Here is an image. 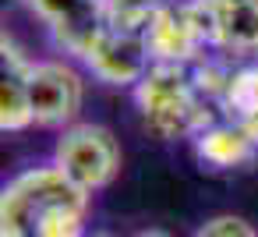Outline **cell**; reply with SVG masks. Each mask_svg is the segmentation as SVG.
Listing matches in <instances>:
<instances>
[{
  "instance_id": "cell-1",
  "label": "cell",
  "mask_w": 258,
  "mask_h": 237,
  "mask_svg": "<svg viewBox=\"0 0 258 237\" xmlns=\"http://www.w3.org/2000/svg\"><path fill=\"white\" fill-rule=\"evenodd\" d=\"M89 191L57 163L25 170L4 188V237H78Z\"/></svg>"
},
{
  "instance_id": "cell-2",
  "label": "cell",
  "mask_w": 258,
  "mask_h": 237,
  "mask_svg": "<svg viewBox=\"0 0 258 237\" xmlns=\"http://www.w3.org/2000/svg\"><path fill=\"white\" fill-rule=\"evenodd\" d=\"M142 124L159 138H195L219 110L198 92L191 68L184 64H152L145 78L131 89Z\"/></svg>"
},
{
  "instance_id": "cell-3",
  "label": "cell",
  "mask_w": 258,
  "mask_h": 237,
  "mask_svg": "<svg viewBox=\"0 0 258 237\" xmlns=\"http://www.w3.org/2000/svg\"><path fill=\"white\" fill-rule=\"evenodd\" d=\"M85 68L71 57H39L29 68V96L39 128H68L85 103Z\"/></svg>"
},
{
  "instance_id": "cell-4",
  "label": "cell",
  "mask_w": 258,
  "mask_h": 237,
  "mask_svg": "<svg viewBox=\"0 0 258 237\" xmlns=\"http://www.w3.org/2000/svg\"><path fill=\"white\" fill-rule=\"evenodd\" d=\"M53 163L89 195L113 181L120 170V145L103 124L75 121L60 128V138L53 145Z\"/></svg>"
},
{
  "instance_id": "cell-5",
  "label": "cell",
  "mask_w": 258,
  "mask_h": 237,
  "mask_svg": "<svg viewBox=\"0 0 258 237\" xmlns=\"http://www.w3.org/2000/svg\"><path fill=\"white\" fill-rule=\"evenodd\" d=\"M22 4L36 22H43L53 50L78 64L92 50L99 32L110 25L106 0H22Z\"/></svg>"
},
{
  "instance_id": "cell-6",
  "label": "cell",
  "mask_w": 258,
  "mask_h": 237,
  "mask_svg": "<svg viewBox=\"0 0 258 237\" xmlns=\"http://www.w3.org/2000/svg\"><path fill=\"white\" fill-rule=\"evenodd\" d=\"M82 68L92 82H103L113 89H135L152 68V57L142 36L106 25L92 43V50L82 57Z\"/></svg>"
},
{
  "instance_id": "cell-7",
  "label": "cell",
  "mask_w": 258,
  "mask_h": 237,
  "mask_svg": "<svg viewBox=\"0 0 258 237\" xmlns=\"http://www.w3.org/2000/svg\"><path fill=\"white\" fill-rule=\"evenodd\" d=\"M36 57H29L8 32L0 36V128L4 131H25L36 124L32 96H29V68Z\"/></svg>"
},
{
  "instance_id": "cell-8",
  "label": "cell",
  "mask_w": 258,
  "mask_h": 237,
  "mask_svg": "<svg viewBox=\"0 0 258 237\" xmlns=\"http://www.w3.org/2000/svg\"><path fill=\"white\" fill-rule=\"evenodd\" d=\"M209 8L216 22V53L233 61L258 57V0H230V4Z\"/></svg>"
},
{
  "instance_id": "cell-9",
  "label": "cell",
  "mask_w": 258,
  "mask_h": 237,
  "mask_svg": "<svg viewBox=\"0 0 258 237\" xmlns=\"http://www.w3.org/2000/svg\"><path fill=\"white\" fill-rule=\"evenodd\" d=\"M191 142H195L202 163H209V166H240L251 156H258V138L244 124H237L223 113L212 124H205Z\"/></svg>"
},
{
  "instance_id": "cell-10",
  "label": "cell",
  "mask_w": 258,
  "mask_h": 237,
  "mask_svg": "<svg viewBox=\"0 0 258 237\" xmlns=\"http://www.w3.org/2000/svg\"><path fill=\"white\" fill-rule=\"evenodd\" d=\"M166 4V0H106V18L113 29L145 36L149 22L156 18V11Z\"/></svg>"
},
{
  "instance_id": "cell-11",
  "label": "cell",
  "mask_w": 258,
  "mask_h": 237,
  "mask_svg": "<svg viewBox=\"0 0 258 237\" xmlns=\"http://www.w3.org/2000/svg\"><path fill=\"white\" fill-rule=\"evenodd\" d=\"M198 237H258V233L237 216H219V219H209L198 230Z\"/></svg>"
}]
</instances>
